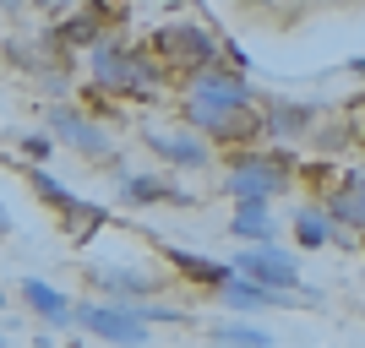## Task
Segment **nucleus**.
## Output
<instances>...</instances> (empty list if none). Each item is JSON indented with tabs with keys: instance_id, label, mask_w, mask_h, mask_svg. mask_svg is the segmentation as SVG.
Returning <instances> with one entry per match:
<instances>
[{
	"instance_id": "f3484780",
	"label": "nucleus",
	"mask_w": 365,
	"mask_h": 348,
	"mask_svg": "<svg viewBox=\"0 0 365 348\" xmlns=\"http://www.w3.org/2000/svg\"><path fill=\"white\" fill-rule=\"evenodd\" d=\"M311 120H317V115H311L305 104H284V98L267 109V131H278V137H305Z\"/></svg>"
},
{
	"instance_id": "0eeeda50",
	"label": "nucleus",
	"mask_w": 365,
	"mask_h": 348,
	"mask_svg": "<svg viewBox=\"0 0 365 348\" xmlns=\"http://www.w3.org/2000/svg\"><path fill=\"white\" fill-rule=\"evenodd\" d=\"M191 98L207 109H245L251 104V88H245V76H229V71H197L191 76Z\"/></svg>"
},
{
	"instance_id": "4be33fe9",
	"label": "nucleus",
	"mask_w": 365,
	"mask_h": 348,
	"mask_svg": "<svg viewBox=\"0 0 365 348\" xmlns=\"http://www.w3.org/2000/svg\"><path fill=\"white\" fill-rule=\"evenodd\" d=\"M6 228H11V212H6V207H0V234H6Z\"/></svg>"
},
{
	"instance_id": "ddd939ff",
	"label": "nucleus",
	"mask_w": 365,
	"mask_h": 348,
	"mask_svg": "<svg viewBox=\"0 0 365 348\" xmlns=\"http://www.w3.org/2000/svg\"><path fill=\"white\" fill-rule=\"evenodd\" d=\"M164 256L175 261V267H180V273L191 278V283H202V288H224L229 278H235V267H229V261H213V256H197V251H180V245H169Z\"/></svg>"
},
{
	"instance_id": "f257e3e1",
	"label": "nucleus",
	"mask_w": 365,
	"mask_h": 348,
	"mask_svg": "<svg viewBox=\"0 0 365 348\" xmlns=\"http://www.w3.org/2000/svg\"><path fill=\"white\" fill-rule=\"evenodd\" d=\"M76 327H88L93 337L120 343V348H148V321L137 316V305H125V300H88V305H76Z\"/></svg>"
},
{
	"instance_id": "6ab92c4d",
	"label": "nucleus",
	"mask_w": 365,
	"mask_h": 348,
	"mask_svg": "<svg viewBox=\"0 0 365 348\" xmlns=\"http://www.w3.org/2000/svg\"><path fill=\"white\" fill-rule=\"evenodd\" d=\"M125 196L131 201H185L180 191H169L158 174H125Z\"/></svg>"
},
{
	"instance_id": "20e7f679",
	"label": "nucleus",
	"mask_w": 365,
	"mask_h": 348,
	"mask_svg": "<svg viewBox=\"0 0 365 348\" xmlns=\"http://www.w3.org/2000/svg\"><path fill=\"white\" fill-rule=\"evenodd\" d=\"M240 278H251V283L262 288H284V294H300V261L284 251V245H240V256L229 261Z\"/></svg>"
},
{
	"instance_id": "f03ea898",
	"label": "nucleus",
	"mask_w": 365,
	"mask_h": 348,
	"mask_svg": "<svg viewBox=\"0 0 365 348\" xmlns=\"http://www.w3.org/2000/svg\"><path fill=\"white\" fill-rule=\"evenodd\" d=\"M93 82L109 93H125V98H153V82L158 76L148 71L137 49H120V44H93Z\"/></svg>"
},
{
	"instance_id": "aec40b11",
	"label": "nucleus",
	"mask_w": 365,
	"mask_h": 348,
	"mask_svg": "<svg viewBox=\"0 0 365 348\" xmlns=\"http://www.w3.org/2000/svg\"><path fill=\"white\" fill-rule=\"evenodd\" d=\"M22 147H28L33 158H49V152H55V142H49V137H28V142H22Z\"/></svg>"
},
{
	"instance_id": "f8f14e48",
	"label": "nucleus",
	"mask_w": 365,
	"mask_h": 348,
	"mask_svg": "<svg viewBox=\"0 0 365 348\" xmlns=\"http://www.w3.org/2000/svg\"><path fill=\"white\" fill-rule=\"evenodd\" d=\"M148 142L158 158H169V164H180V169H202L207 164V142H197V137H180V131H148Z\"/></svg>"
},
{
	"instance_id": "423d86ee",
	"label": "nucleus",
	"mask_w": 365,
	"mask_h": 348,
	"mask_svg": "<svg viewBox=\"0 0 365 348\" xmlns=\"http://www.w3.org/2000/svg\"><path fill=\"white\" fill-rule=\"evenodd\" d=\"M153 49L175 65H197V71L213 65V38H207L197 22H169V28H158L153 33Z\"/></svg>"
},
{
	"instance_id": "cd10ccee",
	"label": "nucleus",
	"mask_w": 365,
	"mask_h": 348,
	"mask_svg": "<svg viewBox=\"0 0 365 348\" xmlns=\"http://www.w3.org/2000/svg\"><path fill=\"white\" fill-rule=\"evenodd\" d=\"M267 348H273V343H267Z\"/></svg>"
},
{
	"instance_id": "bb28decb",
	"label": "nucleus",
	"mask_w": 365,
	"mask_h": 348,
	"mask_svg": "<svg viewBox=\"0 0 365 348\" xmlns=\"http://www.w3.org/2000/svg\"><path fill=\"white\" fill-rule=\"evenodd\" d=\"M0 348H6V343H0Z\"/></svg>"
},
{
	"instance_id": "5701e85b",
	"label": "nucleus",
	"mask_w": 365,
	"mask_h": 348,
	"mask_svg": "<svg viewBox=\"0 0 365 348\" xmlns=\"http://www.w3.org/2000/svg\"><path fill=\"white\" fill-rule=\"evenodd\" d=\"M349 71H354V76H365V55H360V60H354V65H349Z\"/></svg>"
},
{
	"instance_id": "dca6fc26",
	"label": "nucleus",
	"mask_w": 365,
	"mask_h": 348,
	"mask_svg": "<svg viewBox=\"0 0 365 348\" xmlns=\"http://www.w3.org/2000/svg\"><path fill=\"white\" fill-rule=\"evenodd\" d=\"M294 240H300L305 251H322V245L333 240V218H327V207H300V218H294Z\"/></svg>"
},
{
	"instance_id": "1a4fd4ad",
	"label": "nucleus",
	"mask_w": 365,
	"mask_h": 348,
	"mask_svg": "<svg viewBox=\"0 0 365 348\" xmlns=\"http://www.w3.org/2000/svg\"><path fill=\"white\" fill-rule=\"evenodd\" d=\"M229 234H235L240 245H273L278 240V223H273V212H267V201H235Z\"/></svg>"
},
{
	"instance_id": "4468645a",
	"label": "nucleus",
	"mask_w": 365,
	"mask_h": 348,
	"mask_svg": "<svg viewBox=\"0 0 365 348\" xmlns=\"http://www.w3.org/2000/svg\"><path fill=\"white\" fill-rule=\"evenodd\" d=\"M22 300H28L33 310L49 321V327H76V305L66 300L61 288H49V283H38V278H28V283H22Z\"/></svg>"
},
{
	"instance_id": "a211bd4d",
	"label": "nucleus",
	"mask_w": 365,
	"mask_h": 348,
	"mask_svg": "<svg viewBox=\"0 0 365 348\" xmlns=\"http://www.w3.org/2000/svg\"><path fill=\"white\" fill-rule=\"evenodd\" d=\"M213 337L224 348H267V343H273V337L262 332V327H251V321H218Z\"/></svg>"
},
{
	"instance_id": "412c9836",
	"label": "nucleus",
	"mask_w": 365,
	"mask_h": 348,
	"mask_svg": "<svg viewBox=\"0 0 365 348\" xmlns=\"http://www.w3.org/2000/svg\"><path fill=\"white\" fill-rule=\"evenodd\" d=\"M33 6H38V11H61L66 0H33Z\"/></svg>"
},
{
	"instance_id": "9b49d317",
	"label": "nucleus",
	"mask_w": 365,
	"mask_h": 348,
	"mask_svg": "<svg viewBox=\"0 0 365 348\" xmlns=\"http://www.w3.org/2000/svg\"><path fill=\"white\" fill-rule=\"evenodd\" d=\"M55 131H61V142H71L76 152H88V158H109V137L98 131L93 120H82V115H71V109H55Z\"/></svg>"
},
{
	"instance_id": "7ed1b4c3",
	"label": "nucleus",
	"mask_w": 365,
	"mask_h": 348,
	"mask_svg": "<svg viewBox=\"0 0 365 348\" xmlns=\"http://www.w3.org/2000/svg\"><path fill=\"white\" fill-rule=\"evenodd\" d=\"M284 185H289V158H278V152H245L240 164L229 169L224 191L235 201H273Z\"/></svg>"
},
{
	"instance_id": "39448f33",
	"label": "nucleus",
	"mask_w": 365,
	"mask_h": 348,
	"mask_svg": "<svg viewBox=\"0 0 365 348\" xmlns=\"http://www.w3.org/2000/svg\"><path fill=\"white\" fill-rule=\"evenodd\" d=\"M185 115H191V125L197 131H207L213 142H240V147H251L257 137H267V120H262L257 109L245 104V109H207V104H197V98H185Z\"/></svg>"
},
{
	"instance_id": "393cba45",
	"label": "nucleus",
	"mask_w": 365,
	"mask_h": 348,
	"mask_svg": "<svg viewBox=\"0 0 365 348\" xmlns=\"http://www.w3.org/2000/svg\"><path fill=\"white\" fill-rule=\"evenodd\" d=\"M0 305H6V294H0Z\"/></svg>"
},
{
	"instance_id": "6e6552de",
	"label": "nucleus",
	"mask_w": 365,
	"mask_h": 348,
	"mask_svg": "<svg viewBox=\"0 0 365 348\" xmlns=\"http://www.w3.org/2000/svg\"><path fill=\"white\" fill-rule=\"evenodd\" d=\"M218 294H224L229 310H289V305H294V294H284V288H262V283H251V278H240V273L229 278Z\"/></svg>"
},
{
	"instance_id": "2eb2a0df",
	"label": "nucleus",
	"mask_w": 365,
	"mask_h": 348,
	"mask_svg": "<svg viewBox=\"0 0 365 348\" xmlns=\"http://www.w3.org/2000/svg\"><path fill=\"white\" fill-rule=\"evenodd\" d=\"M327 218L333 223H349V228H365V174H349L327 196Z\"/></svg>"
},
{
	"instance_id": "9d476101",
	"label": "nucleus",
	"mask_w": 365,
	"mask_h": 348,
	"mask_svg": "<svg viewBox=\"0 0 365 348\" xmlns=\"http://www.w3.org/2000/svg\"><path fill=\"white\" fill-rule=\"evenodd\" d=\"M88 273H93L98 288H109V300H125V305H142L158 288L148 273H131V267H88Z\"/></svg>"
},
{
	"instance_id": "a878e982",
	"label": "nucleus",
	"mask_w": 365,
	"mask_h": 348,
	"mask_svg": "<svg viewBox=\"0 0 365 348\" xmlns=\"http://www.w3.org/2000/svg\"><path fill=\"white\" fill-rule=\"evenodd\" d=\"M38 348H49V343H38Z\"/></svg>"
},
{
	"instance_id": "b1692460",
	"label": "nucleus",
	"mask_w": 365,
	"mask_h": 348,
	"mask_svg": "<svg viewBox=\"0 0 365 348\" xmlns=\"http://www.w3.org/2000/svg\"><path fill=\"white\" fill-rule=\"evenodd\" d=\"M0 6H16V0H0Z\"/></svg>"
}]
</instances>
